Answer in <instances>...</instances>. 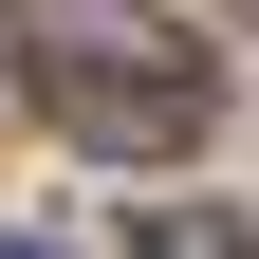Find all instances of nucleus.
<instances>
[{
    "label": "nucleus",
    "instance_id": "obj_1",
    "mask_svg": "<svg viewBox=\"0 0 259 259\" xmlns=\"http://www.w3.org/2000/svg\"><path fill=\"white\" fill-rule=\"evenodd\" d=\"M19 93H37L74 148H111V167H167V148H204V37H185L167 0H19Z\"/></svg>",
    "mask_w": 259,
    "mask_h": 259
},
{
    "label": "nucleus",
    "instance_id": "obj_2",
    "mask_svg": "<svg viewBox=\"0 0 259 259\" xmlns=\"http://www.w3.org/2000/svg\"><path fill=\"white\" fill-rule=\"evenodd\" d=\"M130 259H241V222H185V204H167V222H148Z\"/></svg>",
    "mask_w": 259,
    "mask_h": 259
},
{
    "label": "nucleus",
    "instance_id": "obj_3",
    "mask_svg": "<svg viewBox=\"0 0 259 259\" xmlns=\"http://www.w3.org/2000/svg\"><path fill=\"white\" fill-rule=\"evenodd\" d=\"M0 259H56V241H0Z\"/></svg>",
    "mask_w": 259,
    "mask_h": 259
}]
</instances>
